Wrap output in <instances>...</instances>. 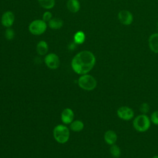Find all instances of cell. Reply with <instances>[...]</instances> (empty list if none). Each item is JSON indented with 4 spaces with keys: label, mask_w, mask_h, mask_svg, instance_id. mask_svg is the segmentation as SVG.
<instances>
[{
    "label": "cell",
    "mask_w": 158,
    "mask_h": 158,
    "mask_svg": "<svg viewBox=\"0 0 158 158\" xmlns=\"http://www.w3.org/2000/svg\"><path fill=\"white\" fill-rule=\"evenodd\" d=\"M96 63V57L89 51H82L72 59L71 66L73 71L79 75L87 74L92 70Z\"/></svg>",
    "instance_id": "1"
},
{
    "label": "cell",
    "mask_w": 158,
    "mask_h": 158,
    "mask_svg": "<svg viewBox=\"0 0 158 158\" xmlns=\"http://www.w3.org/2000/svg\"><path fill=\"white\" fill-rule=\"evenodd\" d=\"M150 118L146 115L141 114L134 118L133 121V128L138 132H145L151 126Z\"/></svg>",
    "instance_id": "2"
},
{
    "label": "cell",
    "mask_w": 158,
    "mask_h": 158,
    "mask_svg": "<svg viewBox=\"0 0 158 158\" xmlns=\"http://www.w3.org/2000/svg\"><path fill=\"white\" fill-rule=\"evenodd\" d=\"M55 139L59 143H66L69 138L70 132L69 128L63 125H58L55 127L53 131Z\"/></svg>",
    "instance_id": "3"
},
{
    "label": "cell",
    "mask_w": 158,
    "mask_h": 158,
    "mask_svg": "<svg viewBox=\"0 0 158 158\" xmlns=\"http://www.w3.org/2000/svg\"><path fill=\"white\" fill-rule=\"evenodd\" d=\"M78 83L80 88L85 90L91 91L97 86L96 80L91 75H82L78 80Z\"/></svg>",
    "instance_id": "4"
},
{
    "label": "cell",
    "mask_w": 158,
    "mask_h": 158,
    "mask_svg": "<svg viewBox=\"0 0 158 158\" xmlns=\"http://www.w3.org/2000/svg\"><path fill=\"white\" fill-rule=\"evenodd\" d=\"M47 27L46 22L43 19H36L29 24L28 30L33 35H41L46 31Z\"/></svg>",
    "instance_id": "5"
},
{
    "label": "cell",
    "mask_w": 158,
    "mask_h": 158,
    "mask_svg": "<svg viewBox=\"0 0 158 158\" xmlns=\"http://www.w3.org/2000/svg\"><path fill=\"white\" fill-rule=\"evenodd\" d=\"M117 115L120 119L128 121L134 117L135 113L131 108L128 106H122L117 109Z\"/></svg>",
    "instance_id": "6"
},
{
    "label": "cell",
    "mask_w": 158,
    "mask_h": 158,
    "mask_svg": "<svg viewBox=\"0 0 158 158\" xmlns=\"http://www.w3.org/2000/svg\"><path fill=\"white\" fill-rule=\"evenodd\" d=\"M44 63L51 69H56L60 65V60L55 53H49L46 55L44 57Z\"/></svg>",
    "instance_id": "7"
},
{
    "label": "cell",
    "mask_w": 158,
    "mask_h": 158,
    "mask_svg": "<svg viewBox=\"0 0 158 158\" xmlns=\"http://www.w3.org/2000/svg\"><path fill=\"white\" fill-rule=\"evenodd\" d=\"M118 19L120 22L124 25H130L133 20L132 14L128 10H121L118 14Z\"/></svg>",
    "instance_id": "8"
},
{
    "label": "cell",
    "mask_w": 158,
    "mask_h": 158,
    "mask_svg": "<svg viewBox=\"0 0 158 158\" xmlns=\"http://www.w3.org/2000/svg\"><path fill=\"white\" fill-rule=\"evenodd\" d=\"M15 16L12 12L7 10L5 12L1 17V24L6 28H10L14 24Z\"/></svg>",
    "instance_id": "9"
},
{
    "label": "cell",
    "mask_w": 158,
    "mask_h": 158,
    "mask_svg": "<svg viewBox=\"0 0 158 158\" xmlns=\"http://www.w3.org/2000/svg\"><path fill=\"white\" fill-rule=\"evenodd\" d=\"M74 117L73 110L70 108H66L63 110L61 114V120L65 124L71 123Z\"/></svg>",
    "instance_id": "10"
},
{
    "label": "cell",
    "mask_w": 158,
    "mask_h": 158,
    "mask_svg": "<svg viewBox=\"0 0 158 158\" xmlns=\"http://www.w3.org/2000/svg\"><path fill=\"white\" fill-rule=\"evenodd\" d=\"M148 44L151 51L154 53H158V33L150 35L148 40Z\"/></svg>",
    "instance_id": "11"
},
{
    "label": "cell",
    "mask_w": 158,
    "mask_h": 158,
    "mask_svg": "<svg viewBox=\"0 0 158 158\" xmlns=\"http://www.w3.org/2000/svg\"><path fill=\"white\" fill-rule=\"evenodd\" d=\"M104 139L105 142L109 145H112L115 144L117 140V135L116 133L111 130L106 131L104 135Z\"/></svg>",
    "instance_id": "12"
},
{
    "label": "cell",
    "mask_w": 158,
    "mask_h": 158,
    "mask_svg": "<svg viewBox=\"0 0 158 158\" xmlns=\"http://www.w3.org/2000/svg\"><path fill=\"white\" fill-rule=\"evenodd\" d=\"M48 51V43L44 41H40L36 44V52L40 56H44Z\"/></svg>",
    "instance_id": "13"
},
{
    "label": "cell",
    "mask_w": 158,
    "mask_h": 158,
    "mask_svg": "<svg viewBox=\"0 0 158 158\" xmlns=\"http://www.w3.org/2000/svg\"><path fill=\"white\" fill-rule=\"evenodd\" d=\"M67 8L70 12L76 13L80 9V2L78 0H68L67 2Z\"/></svg>",
    "instance_id": "14"
},
{
    "label": "cell",
    "mask_w": 158,
    "mask_h": 158,
    "mask_svg": "<svg viewBox=\"0 0 158 158\" xmlns=\"http://www.w3.org/2000/svg\"><path fill=\"white\" fill-rule=\"evenodd\" d=\"M49 27L53 30H59L63 26V21L59 18H52L48 23Z\"/></svg>",
    "instance_id": "15"
},
{
    "label": "cell",
    "mask_w": 158,
    "mask_h": 158,
    "mask_svg": "<svg viewBox=\"0 0 158 158\" xmlns=\"http://www.w3.org/2000/svg\"><path fill=\"white\" fill-rule=\"evenodd\" d=\"M85 34L82 31H77L73 36V41L78 45L83 44L85 41Z\"/></svg>",
    "instance_id": "16"
},
{
    "label": "cell",
    "mask_w": 158,
    "mask_h": 158,
    "mask_svg": "<svg viewBox=\"0 0 158 158\" xmlns=\"http://www.w3.org/2000/svg\"><path fill=\"white\" fill-rule=\"evenodd\" d=\"M70 129L75 132H79L80 131H81L83 128H84V124L83 123L80 121V120H75L73 122H72L70 123Z\"/></svg>",
    "instance_id": "17"
},
{
    "label": "cell",
    "mask_w": 158,
    "mask_h": 158,
    "mask_svg": "<svg viewBox=\"0 0 158 158\" xmlns=\"http://www.w3.org/2000/svg\"><path fill=\"white\" fill-rule=\"evenodd\" d=\"M40 5L45 9H51L55 5V0H38Z\"/></svg>",
    "instance_id": "18"
},
{
    "label": "cell",
    "mask_w": 158,
    "mask_h": 158,
    "mask_svg": "<svg viewBox=\"0 0 158 158\" xmlns=\"http://www.w3.org/2000/svg\"><path fill=\"white\" fill-rule=\"evenodd\" d=\"M110 153L114 158H118L121 156V150L120 148L117 144H114L110 146Z\"/></svg>",
    "instance_id": "19"
},
{
    "label": "cell",
    "mask_w": 158,
    "mask_h": 158,
    "mask_svg": "<svg viewBox=\"0 0 158 158\" xmlns=\"http://www.w3.org/2000/svg\"><path fill=\"white\" fill-rule=\"evenodd\" d=\"M4 36L7 40H12L15 36V31L11 27L7 28L4 32Z\"/></svg>",
    "instance_id": "20"
},
{
    "label": "cell",
    "mask_w": 158,
    "mask_h": 158,
    "mask_svg": "<svg viewBox=\"0 0 158 158\" xmlns=\"http://www.w3.org/2000/svg\"><path fill=\"white\" fill-rule=\"evenodd\" d=\"M149 110H150L149 105L146 102L142 103L139 106V110L141 112V114H147V113L149 112Z\"/></svg>",
    "instance_id": "21"
},
{
    "label": "cell",
    "mask_w": 158,
    "mask_h": 158,
    "mask_svg": "<svg viewBox=\"0 0 158 158\" xmlns=\"http://www.w3.org/2000/svg\"><path fill=\"white\" fill-rule=\"evenodd\" d=\"M150 120L153 124L158 125V110H156L151 114Z\"/></svg>",
    "instance_id": "22"
},
{
    "label": "cell",
    "mask_w": 158,
    "mask_h": 158,
    "mask_svg": "<svg viewBox=\"0 0 158 158\" xmlns=\"http://www.w3.org/2000/svg\"><path fill=\"white\" fill-rule=\"evenodd\" d=\"M52 18V14L50 11H46L44 12L43 15V20L46 22H48Z\"/></svg>",
    "instance_id": "23"
},
{
    "label": "cell",
    "mask_w": 158,
    "mask_h": 158,
    "mask_svg": "<svg viewBox=\"0 0 158 158\" xmlns=\"http://www.w3.org/2000/svg\"><path fill=\"white\" fill-rule=\"evenodd\" d=\"M77 46V44L73 41V42H72V43H70L68 45V48H69V49L70 50V51H73V50L76 48Z\"/></svg>",
    "instance_id": "24"
},
{
    "label": "cell",
    "mask_w": 158,
    "mask_h": 158,
    "mask_svg": "<svg viewBox=\"0 0 158 158\" xmlns=\"http://www.w3.org/2000/svg\"><path fill=\"white\" fill-rule=\"evenodd\" d=\"M151 158H158V155H156V156H154L153 157H152Z\"/></svg>",
    "instance_id": "25"
},
{
    "label": "cell",
    "mask_w": 158,
    "mask_h": 158,
    "mask_svg": "<svg viewBox=\"0 0 158 158\" xmlns=\"http://www.w3.org/2000/svg\"><path fill=\"white\" fill-rule=\"evenodd\" d=\"M156 27H157V30H158V22H157V25H156Z\"/></svg>",
    "instance_id": "26"
}]
</instances>
